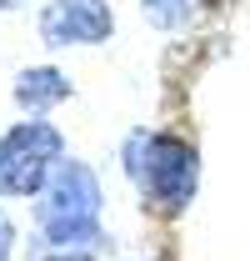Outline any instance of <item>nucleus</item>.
<instances>
[{"label": "nucleus", "instance_id": "nucleus-6", "mask_svg": "<svg viewBox=\"0 0 250 261\" xmlns=\"http://www.w3.org/2000/svg\"><path fill=\"white\" fill-rule=\"evenodd\" d=\"M140 10H145V20H150V25L175 31V25L190 15V0H140Z\"/></svg>", "mask_w": 250, "mask_h": 261}, {"label": "nucleus", "instance_id": "nucleus-8", "mask_svg": "<svg viewBox=\"0 0 250 261\" xmlns=\"http://www.w3.org/2000/svg\"><path fill=\"white\" fill-rule=\"evenodd\" d=\"M45 261H90L85 251H55V256H45Z\"/></svg>", "mask_w": 250, "mask_h": 261}, {"label": "nucleus", "instance_id": "nucleus-1", "mask_svg": "<svg viewBox=\"0 0 250 261\" xmlns=\"http://www.w3.org/2000/svg\"><path fill=\"white\" fill-rule=\"evenodd\" d=\"M120 161H125V176L135 181V191L145 196V206H160V211L190 206L195 181H200V161L185 141L155 136V130H130Z\"/></svg>", "mask_w": 250, "mask_h": 261}, {"label": "nucleus", "instance_id": "nucleus-5", "mask_svg": "<svg viewBox=\"0 0 250 261\" xmlns=\"http://www.w3.org/2000/svg\"><path fill=\"white\" fill-rule=\"evenodd\" d=\"M65 96H70V81H65L55 65L20 70V81H15V100H20V111H30V116H45V111L60 106Z\"/></svg>", "mask_w": 250, "mask_h": 261}, {"label": "nucleus", "instance_id": "nucleus-3", "mask_svg": "<svg viewBox=\"0 0 250 261\" xmlns=\"http://www.w3.org/2000/svg\"><path fill=\"white\" fill-rule=\"evenodd\" d=\"M60 130L50 121H20L0 136V196H35L60 166Z\"/></svg>", "mask_w": 250, "mask_h": 261}, {"label": "nucleus", "instance_id": "nucleus-2", "mask_svg": "<svg viewBox=\"0 0 250 261\" xmlns=\"http://www.w3.org/2000/svg\"><path fill=\"white\" fill-rule=\"evenodd\" d=\"M40 231L55 251H85L100 236V181L85 161H60L40 186Z\"/></svg>", "mask_w": 250, "mask_h": 261}, {"label": "nucleus", "instance_id": "nucleus-4", "mask_svg": "<svg viewBox=\"0 0 250 261\" xmlns=\"http://www.w3.org/2000/svg\"><path fill=\"white\" fill-rule=\"evenodd\" d=\"M115 31V15L105 0H50L40 10L45 45H100Z\"/></svg>", "mask_w": 250, "mask_h": 261}, {"label": "nucleus", "instance_id": "nucleus-7", "mask_svg": "<svg viewBox=\"0 0 250 261\" xmlns=\"http://www.w3.org/2000/svg\"><path fill=\"white\" fill-rule=\"evenodd\" d=\"M10 256V221H5V211H0V261Z\"/></svg>", "mask_w": 250, "mask_h": 261}, {"label": "nucleus", "instance_id": "nucleus-9", "mask_svg": "<svg viewBox=\"0 0 250 261\" xmlns=\"http://www.w3.org/2000/svg\"><path fill=\"white\" fill-rule=\"evenodd\" d=\"M15 5H20V0H0V10H15Z\"/></svg>", "mask_w": 250, "mask_h": 261}]
</instances>
